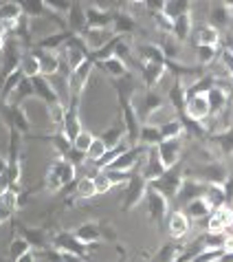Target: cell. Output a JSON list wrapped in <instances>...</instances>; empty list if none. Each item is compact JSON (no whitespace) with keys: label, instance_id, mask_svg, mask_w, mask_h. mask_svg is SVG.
Masks as SVG:
<instances>
[{"label":"cell","instance_id":"44dd1931","mask_svg":"<svg viewBox=\"0 0 233 262\" xmlns=\"http://www.w3.org/2000/svg\"><path fill=\"white\" fill-rule=\"evenodd\" d=\"M92 181H95V187H97V194H106V192H110L112 181H110V177H108V174H106V170H104V172H97V174H95Z\"/></svg>","mask_w":233,"mask_h":262},{"label":"cell","instance_id":"2e32d148","mask_svg":"<svg viewBox=\"0 0 233 262\" xmlns=\"http://www.w3.org/2000/svg\"><path fill=\"white\" fill-rule=\"evenodd\" d=\"M104 69L110 73V75H114V77L126 75V64H123V62H121V57H116V55L106 57V60H104Z\"/></svg>","mask_w":233,"mask_h":262},{"label":"cell","instance_id":"30bf717a","mask_svg":"<svg viewBox=\"0 0 233 262\" xmlns=\"http://www.w3.org/2000/svg\"><path fill=\"white\" fill-rule=\"evenodd\" d=\"M25 16V5L22 3H3V7H0V18L5 20H18Z\"/></svg>","mask_w":233,"mask_h":262},{"label":"cell","instance_id":"d6986e66","mask_svg":"<svg viewBox=\"0 0 233 262\" xmlns=\"http://www.w3.org/2000/svg\"><path fill=\"white\" fill-rule=\"evenodd\" d=\"M77 194L82 196V199H90V196L97 194V187H95L92 177H82L77 181Z\"/></svg>","mask_w":233,"mask_h":262},{"label":"cell","instance_id":"52a82bcc","mask_svg":"<svg viewBox=\"0 0 233 262\" xmlns=\"http://www.w3.org/2000/svg\"><path fill=\"white\" fill-rule=\"evenodd\" d=\"M189 231V216L183 212H174L170 218V236L172 238H183Z\"/></svg>","mask_w":233,"mask_h":262},{"label":"cell","instance_id":"603a6c76","mask_svg":"<svg viewBox=\"0 0 233 262\" xmlns=\"http://www.w3.org/2000/svg\"><path fill=\"white\" fill-rule=\"evenodd\" d=\"M141 137H143L145 143H161V141H163L161 130H158V128H143Z\"/></svg>","mask_w":233,"mask_h":262},{"label":"cell","instance_id":"484cf974","mask_svg":"<svg viewBox=\"0 0 233 262\" xmlns=\"http://www.w3.org/2000/svg\"><path fill=\"white\" fill-rule=\"evenodd\" d=\"M227 42H229V49H227V51H231V53H233V35H229Z\"/></svg>","mask_w":233,"mask_h":262},{"label":"cell","instance_id":"d4e9b609","mask_svg":"<svg viewBox=\"0 0 233 262\" xmlns=\"http://www.w3.org/2000/svg\"><path fill=\"white\" fill-rule=\"evenodd\" d=\"M198 57L200 62H209L216 57V49L214 47H198Z\"/></svg>","mask_w":233,"mask_h":262},{"label":"cell","instance_id":"7a4b0ae2","mask_svg":"<svg viewBox=\"0 0 233 262\" xmlns=\"http://www.w3.org/2000/svg\"><path fill=\"white\" fill-rule=\"evenodd\" d=\"M209 113H211V106H209L207 93H196L194 97L187 99V115H189V119L200 121V119H205Z\"/></svg>","mask_w":233,"mask_h":262},{"label":"cell","instance_id":"cb8c5ba5","mask_svg":"<svg viewBox=\"0 0 233 262\" xmlns=\"http://www.w3.org/2000/svg\"><path fill=\"white\" fill-rule=\"evenodd\" d=\"M18 29V20H5L0 18V38H7V35H13Z\"/></svg>","mask_w":233,"mask_h":262},{"label":"cell","instance_id":"9c48e42d","mask_svg":"<svg viewBox=\"0 0 233 262\" xmlns=\"http://www.w3.org/2000/svg\"><path fill=\"white\" fill-rule=\"evenodd\" d=\"M25 73L22 71H13L11 73V75H7L5 77V84H3V91H0V95H3V97H9L11 95V93H16L18 89H20V84H22L25 82Z\"/></svg>","mask_w":233,"mask_h":262},{"label":"cell","instance_id":"277c9868","mask_svg":"<svg viewBox=\"0 0 233 262\" xmlns=\"http://www.w3.org/2000/svg\"><path fill=\"white\" fill-rule=\"evenodd\" d=\"M33 82V91H35V95H38L40 99H46V104L51 106H55V104H60V95L55 93V89L51 86V79L49 77H35L31 79Z\"/></svg>","mask_w":233,"mask_h":262},{"label":"cell","instance_id":"7c38bea8","mask_svg":"<svg viewBox=\"0 0 233 262\" xmlns=\"http://www.w3.org/2000/svg\"><path fill=\"white\" fill-rule=\"evenodd\" d=\"M27 253H31V245H29L22 236H18V238L11 243V247H9V258H11L13 262H18L20 258H25Z\"/></svg>","mask_w":233,"mask_h":262},{"label":"cell","instance_id":"7402d4cb","mask_svg":"<svg viewBox=\"0 0 233 262\" xmlns=\"http://www.w3.org/2000/svg\"><path fill=\"white\" fill-rule=\"evenodd\" d=\"M189 25H192V20H189V13H185L174 23V33H178V38H185L189 35Z\"/></svg>","mask_w":233,"mask_h":262},{"label":"cell","instance_id":"e0dca14e","mask_svg":"<svg viewBox=\"0 0 233 262\" xmlns=\"http://www.w3.org/2000/svg\"><path fill=\"white\" fill-rule=\"evenodd\" d=\"M207 99H209V106H211V111H222V106L227 104V95H224V91L222 89H211L209 93H207Z\"/></svg>","mask_w":233,"mask_h":262},{"label":"cell","instance_id":"5bb4252c","mask_svg":"<svg viewBox=\"0 0 233 262\" xmlns=\"http://www.w3.org/2000/svg\"><path fill=\"white\" fill-rule=\"evenodd\" d=\"M106 155H108V143L104 139H95L92 145H90V150H88V155H86V159L92 161V163H99Z\"/></svg>","mask_w":233,"mask_h":262},{"label":"cell","instance_id":"8fae6325","mask_svg":"<svg viewBox=\"0 0 233 262\" xmlns=\"http://www.w3.org/2000/svg\"><path fill=\"white\" fill-rule=\"evenodd\" d=\"M220 40V33H218L216 27H202L198 31V47H214L218 45Z\"/></svg>","mask_w":233,"mask_h":262},{"label":"cell","instance_id":"4316f807","mask_svg":"<svg viewBox=\"0 0 233 262\" xmlns=\"http://www.w3.org/2000/svg\"><path fill=\"white\" fill-rule=\"evenodd\" d=\"M0 53H5V38H0Z\"/></svg>","mask_w":233,"mask_h":262},{"label":"cell","instance_id":"ffe728a7","mask_svg":"<svg viewBox=\"0 0 233 262\" xmlns=\"http://www.w3.org/2000/svg\"><path fill=\"white\" fill-rule=\"evenodd\" d=\"M165 73V69L161 67V64H154V62H148L145 64V71H143V75H145V82H148L150 86H154L158 82V77H161Z\"/></svg>","mask_w":233,"mask_h":262},{"label":"cell","instance_id":"ac0fdd59","mask_svg":"<svg viewBox=\"0 0 233 262\" xmlns=\"http://www.w3.org/2000/svg\"><path fill=\"white\" fill-rule=\"evenodd\" d=\"M92 141H95V137H92L90 133H86V130H82V133L77 135V139L73 141V150L82 152V155H88V150H90Z\"/></svg>","mask_w":233,"mask_h":262},{"label":"cell","instance_id":"5b68a950","mask_svg":"<svg viewBox=\"0 0 233 262\" xmlns=\"http://www.w3.org/2000/svg\"><path fill=\"white\" fill-rule=\"evenodd\" d=\"M178 152H180V145L176 139H170V141H161L158 143V159H161V163L167 167H172L174 163L178 161Z\"/></svg>","mask_w":233,"mask_h":262},{"label":"cell","instance_id":"ba28073f","mask_svg":"<svg viewBox=\"0 0 233 262\" xmlns=\"http://www.w3.org/2000/svg\"><path fill=\"white\" fill-rule=\"evenodd\" d=\"M20 71L25 73L27 79H35L42 75V69H40V60L35 53H25L22 60H20Z\"/></svg>","mask_w":233,"mask_h":262},{"label":"cell","instance_id":"3957f363","mask_svg":"<svg viewBox=\"0 0 233 262\" xmlns=\"http://www.w3.org/2000/svg\"><path fill=\"white\" fill-rule=\"evenodd\" d=\"M38 60H40V69H42V77H53L60 73V55L55 51H38Z\"/></svg>","mask_w":233,"mask_h":262},{"label":"cell","instance_id":"8992f818","mask_svg":"<svg viewBox=\"0 0 233 262\" xmlns=\"http://www.w3.org/2000/svg\"><path fill=\"white\" fill-rule=\"evenodd\" d=\"M49 170L53 172L57 179H60V183H62V185H68L71 181L75 179V165H73L68 159H57V161L51 165Z\"/></svg>","mask_w":233,"mask_h":262},{"label":"cell","instance_id":"6da1fadb","mask_svg":"<svg viewBox=\"0 0 233 262\" xmlns=\"http://www.w3.org/2000/svg\"><path fill=\"white\" fill-rule=\"evenodd\" d=\"M231 225H233V209L227 207V205H222V207L214 209V214H211V218H209L207 229H209V234H222V231L227 227H231Z\"/></svg>","mask_w":233,"mask_h":262},{"label":"cell","instance_id":"9a60e30c","mask_svg":"<svg viewBox=\"0 0 233 262\" xmlns=\"http://www.w3.org/2000/svg\"><path fill=\"white\" fill-rule=\"evenodd\" d=\"M75 238H77L82 245H92L95 240L99 238V231L95 229L92 225H82V227L75 231Z\"/></svg>","mask_w":233,"mask_h":262},{"label":"cell","instance_id":"4fadbf2b","mask_svg":"<svg viewBox=\"0 0 233 262\" xmlns=\"http://www.w3.org/2000/svg\"><path fill=\"white\" fill-rule=\"evenodd\" d=\"M209 212H211V205L205 199H194V201H189V205H187V216H192V218H202Z\"/></svg>","mask_w":233,"mask_h":262}]
</instances>
